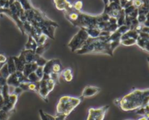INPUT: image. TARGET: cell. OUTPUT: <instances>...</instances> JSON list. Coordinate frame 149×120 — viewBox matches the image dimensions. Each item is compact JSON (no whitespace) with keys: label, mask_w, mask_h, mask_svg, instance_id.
Here are the masks:
<instances>
[{"label":"cell","mask_w":149,"mask_h":120,"mask_svg":"<svg viewBox=\"0 0 149 120\" xmlns=\"http://www.w3.org/2000/svg\"><path fill=\"white\" fill-rule=\"evenodd\" d=\"M63 13L73 26L80 29H96L111 34L118 28L117 20L103 12L100 15L93 16L77 10L71 3Z\"/></svg>","instance_id":"6da1fadb"},{"label":"cell","mask_w":149,"mask_h":120,"mask_svg":"<svg viewBox=\"0 0 149 120\" xmlns=\"http://www.w3.org/2000/svg\"><path fill=\"white\" fill-rule=\"evenodd\" d=\"M24 16L26 21L30 23L36 31L50 39L55 40V31L59 26L56 22L51 20L43 12L34 7L30 10H24Z\"/></svg>","instance_id":"7a4b0ae2"},{"label":"cell","mask_w":149,"mask_h":120,"mask_svg":"<svg viewBox=\"0 0 149 120\" xmlns=\"http://www.w3.org/2000/svg\"><path fill=\"white\" fill-rule=\"evenodd\" d=\"M113 102L124 111H135L149 104V89H134Z\"/></svg>","instance_id":"3957f363"},{"label":"cell","mask_w":149,"mask_h":120,"mask_svg":"<svg viewBox=\"0 0 149 120\" xmlns=\"http://www.w3.org/2000/svg\"><path fill=\"white\" fill-rule=\"evenodd\" d=\"M109 36H102L98 37H89L85 43L79 50L77 51V54H106L112 56L113 51Z\"/></svg>","instance_id":"277c9868"},{"label":"cell","mask_w":149,"mask_h":120,"mask_svg":"<svg viewBox=\"0 0 149 120\" xmlns=\"http://www.w3.org/2000/svg\"><path fill=\"white\" fill-rule=\"evenodd\" d=\"M82 100L81 97H74L67 95L61 97L57 105L56 114H61L68 117Z\"/></svg>","instance_id":"5b68a950"},{"label":"cell","mask_w":149,"mask_h":120,"mask_svg":"<svg viewBox=\"0 0 149 120\" xmlns=\"http://www.w3.org/2000/svg\"><path fill=\"white\" fill-rule=\"evenodd\" d=\"M23 13H24V10L22 7L21 4L17 0H15L13 4H10L8 8H0V14L4 13L11 18L16 23L18 29H20L22 35H25L23 23L20 20V17L23 14Z\"/></svg>","instance_id":"8992f818"},{"label":"cell","mask_w":149,"mask_h":120,"mask_svg":"<svg viewBox=\"0 0 149 120\" xmlns=\"http://www.w3.org/2000/svg\"><path fill=\"white\" fill-rule=\"evenodd\" d=\"M44 74L48 75L56 84L60 83V77L63 71V66L59 59H52L47 60L43 67Z\"/></svg>","instance_id":"52a82bcc"},{"label":"cell","mask_w":149,"mask_h":120,"mask_svg":"<svg viewBox=\"0 0 149 120\" xmlns=\"http://www.w3.org/2000/svg\"><path fill=\"white\" fill-rule=\"evenodd\" d=\"M39 84L38 94L45 102H48V95L53 90L56 83L48 75L44 74L43 78L39 81Z\"/></svg>","instance_id":"ba28073f"},{"label":"cell","mask_w":149,"mask_h":120,"mask_svg":"<svg viewBox=\"0 0 149 120\" xmlns=\"http://www.w3.org/2000/svg\"><path fill=\"white\" fill-rule=\"evenodd\" d=\"M90 37L87 32L84 29H80L79 32L74 35L68 44V48L72 52H77L84 45L87 39Z\"/></svg>","instance_id":"9c48e42d"},{"label":"cell","mask_w":149,"mask_h":120,"mask_svg":"<svg viewBox=\"0 0 149 120\" xmlns=\"http://www.w3.org/2000/svg\"><path fill=\"white\" fill-rule=\"evenodd\" d=\"M109 110V105H108L97 108H89L87 120H103Z\"/></svg>","instance_id":"30bf717a"},{"label":"cell","mask_w":149,"mask_h":120,"mask_svg":"<svg viewBox=\"0 0 149 120\" xmlns=\"http://www.w3.org/2000/svg\"><path fill=\"white\" fill-rule=\"evenodd\" d=\"M28 82H29L28 78L20 71H16L15 73L10 74L7 79V84L9 86H13L15 88L19 86L21 83Z\"/></svg>","instance_id":"8fae6325"},{"label":"cell","mask_w":149,"mask_h":120,"mask_svg":"<svg viewBox=\"0 0 149 120\" xmlns=\"http://www.w3.org/2000/svg\"><path fill=\"white\" fill-rule=\"evenodd\" d=\"M100 90H101V89L100 87H97V86H87L82 91V93H81L80 97L82 100L84 99V98L92 97L97 95L100 92Z\"/></svg>","instance_id":"7c38bea8"},{"label":"cell","mask_w":149,"mask_h":120,"mask_svg":"<svg viewBox=\"0 0 149 120\" xmlns=\"http://www.w3.org/2000/svg\"><path fill=\"white\" fill-rule=\"evenodd\" d=\"M25 57V60H26V64H29V63H36V60L39 58L41 56L38 55L36 54L34 51H31V50H23L21 51Z\"/></svg>","instance_id":"4fadbf2b"},{"label":"cell","mask_w":149,"mask_h":120,"mask_svg":"<svg viewBox=\"0 0 149 120\" xmlns=\"http://www.w3.org/2000/svg\"><path fill=\"white\" fill-rule=\"evenodd\" d=\"M13 58L15 61V64L17 71L23 72L25 64H26L24 55H23V53H20V55H19L18 56H13Z\"/></svg>","instance_id":"5bb4252c"},{"label":"cell","mask_w":149,"mask_h":120,"mask_svg":"<svg viewBox=\"0 0 149 120\" xmlns=\"http://www.w3.org/2000/svg\"><path fill=\"white\" fill-rule=\"evenodd\" d=\"M53 4L57 10L63 12L71 4V2L68 0H53Z\"/></svg>","instance_id":"9a60e30c"},{"label":"cell","mask_w":149,"mask_h":120,"mask_svg":"<svg viewBox=\"0 0 149 120\" xmlns=\"http://www.w3.org/2000/svg\"><path fill=\"white\" fill-rule=\"evenodd\" d=\"M39 66L36 64V63H29V64H26L24 66V68L22 73H23L26 77H28L31 73H33V72L36 71V70L37 69V67Z\"/></svg>","instance_id":"2e32d148"},{"label":"cell","mask_w":149,"mask_h":120,"mask_svg":"<svg viewBox=\"0 0 149 120\" xmlns=\"http://www.w3.org/2000/svg\"><path fill=\"white\" fill-rule=\"evenodd\" d=\"M138 36H139V33L136 30H135V29H130L129 31H127L126 33H125L121 37V40H123L126 39H130V38L137 40L138 38Z\"/></svg>","instance_id":"e0dca14e"},{"label":"cell","mask_w":149,"mask_h":120,"mask_svg":"<svg viewBox=\"0 0 149 120\" xmlns=\"http://www.w3.org/2000/svg\"><path fill=\"white\" fill-rule=\"evenodd\" d=\"M61 76H63L64 80L66 82H71L74 78L73 76V70L71 68H66L65 70H63L61 73Z\"/></svg>","instance_id":"ac0fdd59"},{"label":"cell","mask_w":149,"mask_h":120,"mask_svg":"<svg viewBox=\"0 0 149 120\" xmlns=\"http://www.w3.org/2000/svg\"><path fill=\"white\" fill-rule=\"evenodd\" d=\"M38 47L37 43L35 41V40L33 39L32 37L29 36V40H28V42H26V44L25 45V49L26 50H31V51H36V48Z\"/></svg>","instance_id":"d6986e66"},{"label":"cell","mask_w":149,"mask_h":120,"mask_svg":"<svg viewBox=\"0 0 149 120\" xmlns=\"http://www.w3.org/2000/svg\"><path fill=\"white\" fill-rule=\"evenodd\" d=\"M7 69H8V71L10 73V74H13V73H15L17 71L15 67V61L13 60V56H10L7 59Z\"/></svg>","instance_id":"ffe728a7"},{"label":"cell","mask_w":149,"mask_h":120,"mask_svg":"<svg viewBox=\"0 0 149 120\" xmlns=\"http://www.w3.org/2000/svg\"><path fill=\"white\" fill-rule=\"evenodd\" d=\"M135 113L137 114H139V115L143 116H146L149 119V104L146 105V106L141 107V108L137 109Z\"/></svg>","instance_id":"44dd1931"},{"label":"cell","mask_w":149,"mask_h":120,"mask_svg":"<svg viewBox=\"0 0 149 120\" xmlns=\"http://www.w3.org/2000/svg\"><path fill=\"white\" fill-rule=\"evenodd\" d=\"M20 4H21L22 7L23 8L24 10H30V9L33 8V6L31 4V0H17Z\"/></svg>","instance_id":"7402d4cb"},{"label":"cell","mask_w":149,"mask_h":120,"mask_svg":"<svg viewBox=\"0 0 149 120\" xmlns=\"http://www.w3.org/2000/svg\"><path fill=\"white\" fill-rule=\"evenodd\" d=\"M49 42H46V43H45L44 45H40V46H38L37 48H36L35 52H36V54H38V55L42 56V54H43L44 53H45L48 48H49Z\"/></svg>","instance_id":"603a6c76"},{"label":"cell","mask_w":149,"mask_h":120,"mask_svg":"<svg viewBox=\"0 0 149 120\" xmlns=\"http://www.w3.org/2000/svg\"><path fill=\"white\" fill-rule=\"evenodd\" d=\"M39 116L42 120H56L55 117L54 116L50 115V114H47V113L45 112L42 109H40L39 111Z\"/></svg>","instance_id":"cb8c5ba5"},{"label":"cell","mask_w":149,"mask_h":120,"mask_svg":"<svg viewBox=\"0 0 149 120\" xmlns=\"http://www.w3.org/2000/svg\"><path fill=\"white\" fill-rule=\"evenodd\" d=\"M10 73L8 71V69H7V63L1 67V69L0 70V77L4 78L7 79V78L10 76Z\"/></svg>","instance_id":"d4e9b609"},{"label":"cell","mask_w":149,"mask_h":120,"mask_svg":"<svg viewBox=\"0 0 149 120\" xmlns=\"http://www.w3.org/2000/svg\"><path fill=\"white\" fill-rule=\"evenodd\" d=\"M137 42V40L135 39H126L120 41V44L122 45H125V46H131V45H135Z\"/></svg>","instance_id":"484cf974"},{"label":"cell","mask_w":149,"mask_h":120,"mask_svg":"<svg viewBox=\"0 0 149 120\" xmlns=\"http://www.w3.org/2000/svg\"><path fill=\"white\" fill-rule=\"evenodd\" d=\"M11 114V113L6 112L2 109H0V120H8Z\"/></svg>","instance_id":"4316f807"},{"label":"cell","mask_w":149,"mask_h":120,"mask_svg":"<svg viewBox=\"0 0 149 120\" xmlns=\"http://www.w3.org/2000/svg\"><path fill=\"white\" fill-rule=\"evenodd\" d=\"M28 79H29V82H32V83H35V82H38L40 80L39 78L36 76V74L35 73V72L31 73L29 76H28Z\"/></svg>","instance_id":"83f0119b"},{"label":"cell","mask_w":149,"mask_h":120,"mask_svg":"<svg viewBox=\"0 0 149 120\" xmlns=\"http://www.w3.org/2000/svg\"><path fill=\"white\" fill-rule=\"evenodd\" d=\"M7 59L8 58L3 53H0V70L7 63Z\"/></svg>","instance_id":"f1b7e54d"},{"label":"cell","mask_w":149,"mask_h":120,"mask_svg":"<svg viewBox=\"0 0 149 120\" xmlns=\"http://www.w3.org/2000/svg\"><path fill=\"white\" fill-rule=\"evenodd\" d=\"M47 60L45 59V58H43V57L41 56H39V58L36 60V64H37L39 67H44V66L45 65V64L47 63Z\"/></svg>","instance_id":"f546056e"},{"label":"cell","mask_w":149,"mask_h":120,"mask_svg":"<svg viewBox=\"0 0 149 120\" xmlns=\"http://www.w3.org/2000/svg\"><path fill=\"white\" fill-rule=\"evenodd\" d=\"M35 73L36 74V76L39 78V79H42L44 76V70H43V67H38L37 69L35 71Z\"/></svg>","instance_id":"4dcf8cb0"},{"label":"cell","mask_w":149,"mask_h":120,"mask_svg":"<svg viewBox=\"0 0 149 120\" xmlns=\"http://www.w3.org/2000/svg\"><path fill=\"white\" fill-rule=\"evenodd\" d=\"M74 8L77 10H79V11H81V9H82L83 7V2L80 0H78V1H76L74 4H73Z\"/></svg>","instance_id":"1f68e13d"},{"label":"cell","mask_w":149,"mask_h":120,"mask_svg":"<svg viewBox=\"0 0 149 120\" xmlns=\"http://www.w3.org/2000/svg\"><path fill=\"white\" fill-rule=\"evenodd\" d=\"M23 92V89H21V88L20 87V86H17V87H15V88L14 91H13V94H15V95H16L17 96H19V95H20V94H22Z\"/></svg>","instance_id":"d6a6232c"},{"label":"cell","mask_w":149,"mask_h":120,"mask_svg":"<svg viewBox=\"0 0 149 120\" xmlns=\"http://www.w3.org/2000/svg\"><path fill=\"white\" fill-rule=\"evenodd\" d=\"M55 119L56 120H66L67 119V117L63 115H61V114H56L55 116Z\"/></svg>","instance_id":"836d02e7"},{"label":"cell","mask_w":149,"mask_h":120,"mask_svg":"<svg viewBox=\"0 0 149 120\" xmlns=\"http://www.w3.org/2000/svg\"><path fill=\"white\" fill-rule=\"evenodd\" d=\"M119 1H120L121 6H122V8H124V7H125L130 1H132V0H119Z\"/></svg>","instance_id":"e575fe53"},{"label":"cell","mask_w":149,"mask_h":120,"mask_svg":"<svg viewBox=\"0 0 149 120\" xmlns=\"http://www.w3.org/2000/svg\"><path fill=\"white\" fill-rule=\"evenodd\" d=\"M143 26L146 27H149V13L146 15V20L144 22Z\"/></svg>","instance_id":"d590c367"},{"label":"cell","mask_w":149,"mask_h":120,"mask_svg":"<svg viewBox=\"0 0 149 120\" xmlns=\"http://www.w3.org/2000/svg\"><path fill=\"white\" fill-rule=\"evenodd\" d=\"M138 120H148V119L146 116H142V117H141V118L138 119Z\"/></svg>","instance_id":"8d00e7d4"},{"label":"cell","mask_w":149,"mask_h":120,"mask_svg":"<svg viewBox=\"0 0 149 120\" xmlns=\"http://www.w3.org/2000/svg\"><path fill=\"white\" fill-rule=\"evenodd\" d=\"M147 61H148V64H149V56L147 57Z\"/></svg>","instance_id":"74e56055"},{"label":"cell","mask_w":149,"mask_h":120,"mask_svg":"<svg viewBox=\"0 0 149 120\" xmlns=\"http://www.w3.org/2000/svg\"><path fill=\"white\" fill-rule=\"evenodd\" d=\"M125 120H131V119H125Z\"/></svg>","instance_id":"f35d334b"},{"label":"cell","mask_w":149,"mask_h":120,"mask_svg":"<svg viewBox=\"0 0 149 120\" xmlns=\"http://www.w3.org/2000/svg\"><path fill=\"white\" fill-rule=\"evenodd\" d=\"M147 1H148V2H149V0H147Z\"/></svg>","instance_id":"ab89813d"},{"label":"cell","mask_w":149,"mask_h":120,"mask_svg":"<svg viewBox=\"0 0 149 120\" xmlns=\"http://www.w3.org/2000/svg\"><path fill=\"white\" fill-rule=\"evenodd\" d=\"M148 120H149V119H148Z\"/></svg>","instance_id":"60d3db41"},{"label":"cell","mask_w":149,"mask_h":120,"mask_svg":"<svg viewBox=\"0 0 149 120\" xmlns=\"http://www.w3.org/2000/svg\"><path fill=\"white\" fill-rule=\"evenodd\" d=\"M66 120H67V119H66Z\"/></svg>","instance_id":"b9f144b4"}]
</instances>
